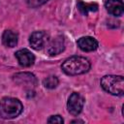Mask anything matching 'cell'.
<instances>
[{
    "instance_id": "cell-8",
    "label": "cell",
    "mask_w": 124,
    "mask_h": 124,
    "mask_svg": "<svg viewBox=\"0 0 124 124\" xmlns=\"http://www.w3.org/2000/svg\"><path fill=\"white\" fill-rule=\"evenodd\" d=\"M78 46L82 51L89 52V51L96 50L98 48V42L93 37L85 36V37H81L78 40Z\"/></svg>"
},
{
    "instance_id": "cell-3",
    "label": "cell",
    "mask_w": 124,
    "mask_h": 124,
    "mask_svg": "<svg viewBox=\"0 0 124 124\" xmlns=\"http://www.w3.org/2000/svg\"><path fill=\"white\" fill-rule=\"evenodd\" d=\"M101 86L111 95L122 96L124 93V79L122 76L107 75L101 78Z\"/></svg>"
},
{
    "instance_id": "cell-2",
    "label": "cell",
    "mask_w": 124,
    "mask_h": 124,
    "mask_svg": "<svg viewBox=\"0 0 124 124\" xmlns=\"http://www.w3.org/2000/svg\"><path fill=\"white\" fill-rule=\"evenodd\" d=\"M23 110V106L18 99L4 97L0 100V118L13 119L17 117Z\"/></svg>"
},
{
    "instance_id": "cell-7",
    "label": "cell",
    "mask_w": 124,
    "mask_h": 124,
    "mask_svg": "<svg viewBox=\"0 0 124 124\" xmlns=\"http://www.w3.org/2000/svg\"><path fill=\"white\" fill-rule=\"evenodd\" d=\"M16 57L17 59V62L19 63V65L22 67H30L35 62L34 54L26 48H22V49L17 50L16 52Z\"/></svg>"
},
{
    "instance_id": "cell-6",
    "label": "cell",
    "mask_w": 124,
    "mask_h": 124,
    "mask_svg": "<svg viewBox=\"0 0 124 124\" xmlns=\"http://www.w3.org/2000/svg\"><path fill=\"white\" fill-rule=\"evenodd\" d=\"M65 48V42L64 38L60 35L52 38L46 44V50L49 55H57L62 52Z\"/></svg>"
},
{
    "instance_id": "cell-4",
    "label": "cell",
    "mask_w": 124,
    "mask_h": 124,
    "mask_svg": "<svg viewBox=\"0 0 124 124\" xmlns=\"http://www.w3.org/2000/svg\"><path fill=\"white\" fill-rule=\"evenodd\" d=\"M83 105H84L83 97L79 93L74 92L70 95V97L68 99L67 108H68V111L72 115L77 116L81 112V110L83 108Z\"/></svg>"
},
{
    "instance_id": "cell-16",
    "label": "cell",
    "mask_w": 124,
    "mask_h": 124,
    "mask_svg": "<svg viewBox=\"0 0 124 124\" xmlns=\"http://www.w3.org/2000/svg\"><path fill=\"white\" fill-rule=\"evenodd\" d=\"M76 122H80V123H83V120H78V119H76V120H73L72 123H76Z\"/></svg>"
},
{
    "instance_id": "cell-10",
    "label": "cell",
    "mask_w": 124,
    "mask_h": 124,
    "mask_svg": "<svg viewBox=\"0 0 124 124\" xmlns=\"http://www.w3.org/2000/svg\"><path fill=\"white\" fill-rule=\"evenodd\" d=\"M15 81H16L18 84H26V85H36L37 79L34 75L30 73H19L15 75L14 77Z\"/></svg>"
},
{
    "instance_id": "cell-1",
    "label": "cell",
    "mask_w": 124,
    "mask_h": 124,
    "mask_svg": "<svg viewBox=\"0 0 124 124\" xmlns=\"http://www.w3.org/2000/svg\"><path fill=\"white\" fill-rule=\"evenodd\" d=\"M63 72L69 76H78L87 73L90 69V62L82 56H72L67 58L61 66Z\"/></svg>"
},
{
    "instance_id": "cell-5",
    "label": "cell",
    "mask_w": 124,
    "mask_h": 124,
    "mask_svg": "<svg viewBox=\"0 0 124 124\" xmlns=\"http://www.w3.org/2000/svg\"><path fill=\"white\" fill-rule=\"evenodd\" d=\"M49 41L48 34L45 31H35L29 37V44L32 48L40 50L46 46Z\"/></svg>"
},
{
    "instance_id": "cell-14",
    "label": "cell",
    "mask_w": 124,
    "mask_h": 124,
    "mask_svg": "<svg viewBox=\"0 0 124 124\" xmlns=\"http://www.w3.org/2000/svg\"><path fill=\"white\" fill-rule=\"evenodd\" d=\"M47 1L48 0H26V3L31 8H37V7H40V6L44 5Z\"/></svg>"
},
{
    "instance_id": "cell-9",
    "label": "cell",
    "mask_w": 124,
    "mask_h": 124,
    "mask_svg": "<svg viewBox=\"0 0 124 124\" xmlns=\"http://www.w3.org/2000/svg\"><path fill=\"white\" fill-rule=\"evenodd\" d=\"M106 10L114 16H119L124 12V6L122 0H107L105 3Z\"/></svg>"
},
{
    "instance_id": "cell-15",
    "label": "cell",
    "mask_w": 124,
    "mask_h": 124,
    "mask_svg": "<svg viewBox=\"0 0 124 124\" xmlns=\"http://www.w3.org/2000/svg\"><path fill=\"white\" fill-rule=\"evenodd\" d=\"M47 122L48 123H57V124H62L64 122L63 118L60 116V115H51L48 119H47Z\"/></svg>"
},
{
    "instance_id": "cell-12",
    "label": "cell",
    "mask_w": 124,
    "mask_h": 124,
    "mask_svg": "<svg viewBox=\"0 0 124 124\" xmlns=\"http://www.w3.org/2000/svg\"><path fill=\"white\" fill-rule=\"evenodd\" d=\"M77 6L78 11L82 14V15H87L89 12H96L98 10V5L96 3H87V2H83L81 0H78L77 2Z\"/></svg>"
},
{
    "instance_id": "cell-11",
    "label": "cell",
    "mask_w": 124,
    "mask_h": 124,
    "mask_svg": "<svg viewBox=\"0 0 124 124\" xmlns=\"http://www.w3.org/2000/svg\"><path fill=\"white\" fill-rule=\"evenodd\" d=\"M3 45L8 47H14L17 44V34L13 30H5L2 35Z\"/></svg>"
},
{
    "instance_id": "cell-13",
    "label": "cell",
    "mask_w": 124,
    "mask_h": 124,
    "mask_svg": "<svg viewBox=\"0 0 124 124\" xmlns=\"http://www.w3.org/2000/svg\"><path fill=\"white\" fill-rule=\"evenodd\" d=\"M58 83H59V80L55 76H49L43 80L44 86L47 89H54L58 85Z\"/></svg>"
}]
</instances>
